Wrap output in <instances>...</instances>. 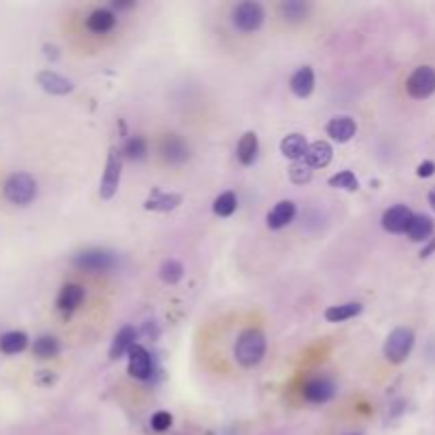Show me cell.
Wrapping results in <instances>:
<instances>
[{
	"label": "cell",
	"instance_id": "obj_27",
	"mask_svg": "<svg viewBox=\"0 0 435 435\" xmlns=\"http://www.w3.org/2000/svg\"><path fill=\"white\" fill-rule=\"evenodd\" d=\"M308 5L306 3H298V0H291V3H280L278 11L286 22H302L308 15Z\"/></svg>",
	"mask_w": 435,
	"mask_h": 435
},
{
	"label": "cell",
	"instance_id": "obj_33",
	"mask_svg": "<svg viewBox=\"0 0 435 435\" xmlns=\"http://www.w3.org/2000/svg\"><path fill=\"white\" fill-rule=\"evenodd\" d=\"M172 427V414L170 412H156L153 416H151V429L153 431H168Z\"/></svg>",
	"mask_w": 435,
	"mask_h": 435
},
{
	"label": "cell",
	"instance_id": "obj_17",
	"mask_svg": "<svg viewBox=\"0 0 435 435\" xmlns=\"http://www.w3.org/2000/svg\"><path fill=\"white\" fill-rule=\"evenodd\" d=\"M115 26H117V18L111 9H94L85 20V28L94 34H106Z\"/></svg>",
	"mask_w": 435,
	"mask_h": 435
},
{
	"label": "cell",
	"instance_id": "obj_16",
	"mask_svg": "<svg viewBox=\"0 0 435 435\" xmlns=\"http://www.w3.org/2000/svg\"><path fill=\"white\" fill-rule=\"evenodd\" d=\"M308 140L306 136L302 134H289L280 140V153L286 158V160H291V162H300L306 158V151H308Z\"/></svg>",
	"mask_w": 435,
	"mask_h": 435
},
{
	"label": "cell",
	"instance_id": "obj_3",
	"mask_svg": "<svg viewBox=\"0 0 435 435\" xmlns=\"http://www.w3.org/2000/svg\"><path fill=\"white\" fill-rule=\"evenodd\" d=\"M5 198L15 206H28L36 198V181L28 172H15L5 183Z\"/></svg>",
	"mask_w": 435,
	"mask_h": 435
},
{
	"label": "cell",
	"instance_id": "obj_18",
	"mask_svg": "<svg viewBox=\"0 0 435 435\" xmlns=\"http://www.w3.org/2000/svg\"><path fill=\"white\" fill-rule=\"evenodd\" d=\"M327 134L336 140V142H348L354 138L357 134V121L348 115H342V117H333L329 123H327Z\"/></svg>",
	"mask_w": 435,
	"mask_h": 435
},
{
	"label": "cell",
	"instance_id": "obj_19",
	"mask_svg": "<svg viewBox=\"0 0 435 435\" xmlns=\"http://www.w3.org/2000/svg\"><path fill=\"white\" fill-rule=\"evenodd\" d=\"M181 202H183L181 193H164V191L156 189L147 200H144V208L156 210V212H170V210L179 208Z\"/></svg>",
	"mask_w": 435,
	"mask_h": 435
},
{
	"label": "cell",
	"instance_id": "obj_6",
	"mask_svg": "<svg viewBox=\"0 0 435 435\" xmlns=\"http://www.w3.org/2000/svg\"><path fill=\"white\" fill-rule=\"evenodd\" d=\"M263 7L259 3H253V0H247V3H240L234 13H232V22L240 32H255L261 28L263 24Z\"/></svg>",
	"mask_w": 435,
	"mask_h": 435
},
{
	"label": "cell",
	"instance_id": "obj_31",
	"mask_svg": "<svg viewBox=\"0 0 435 435\" xmlns=\"http://www.w3.org/2000/svg\"><path fill=\"white\" fill-rule=\"evenodd\" d=\"M329 187L333 189H342V191H357L359 189V179L354 177V172L350 170H342L333 177H329Z\"/></svg>",
	"mask_w": 435,
	"mask_h": 435
},
{
	"label": "cell",
	"instance_id": "obj_32",
	"mask_svg": "<svg viewBox=\"0 0 435 435\" xmlns=\"http://www.w3.org/2000/svg\"><path fill=\"white\" fill-rule=\"evenodd\" d=\"M289 179H291L296 185H304L312 179V166H308L306 160L294 162L291 168H289Z\"/></svg>",
	"mask_w": 435,
	"mask_h": 435
},
{
	"label": "cell",
	"instance_id": "obj_11",
	"mask_svg": "<svg viewBox=\"0 0 435 435\" xmlns=\"http://www.w3.org/2000/svg\"><path fill=\"white\" fill-rule=\"evenodd\" d=\"M414 219V214L408 206L403 204H397V206H391L389 210H385L382 214V228L389 232V234H408V228Z\"/></svg>",
	"mask_w": 435,
	"mask_h": 435
},
{
	"label": "cell",
	"instance_id": "obj_10",
	"mask_svg": "<svg viewBox=\"0 0 435 435\" xmlns=\"http://www.w3.org/2000/svg\"><path fill=\"white\" fill-rule=\"evenodd\" d=\"M160 153H162L164 162L179 166V164L187 162V158H189V144L177 134H166L160 142Z\"/></svg>",
	"mask_w": 435,
	"mask_h": 435
},
{
	"label": "cell",
	"instance_id": "obj_8",
	"mask_svg": "<svg viewBox=\"0 0 435 435\" xmlns=\"http://www.w3.org/2000/svg\"><path fill=\"white\" fill-rule=\"evenodd\" d=\"M127 374L136 380H149L153 376V359L142 344H136L127 354Z\"/></svg>",
	"mask_w": 435,
	"mask_h": 435
},
{
	"label": "cell",
	"instance_id": "obj_1",
	"mask_svg": "<svg viewBox=\"0 0 435 435\" xmlns=\"http://www.w3.org/2000/svg\"><path fill=\"white\" fill-rule=\"evenodd\" d=\"M265 348H268V340L263 336V331L249 327L244 329L238 340H236V361L242 368H255L257 364H261V359L265 357Z\"/></svg>",
	"mask_w": 435,
	"mask_h": 435
},
{
	"label": "cell",
	"instance_id": "obj_37",
	"mask_svg": "<svg viewBox=\"0 0 435 435\" xmlns=\"http://www.w3.org/2000/svg\"><path fill=\"white\" fill-rule=\"evenodd\" d=\"M113 7L115 9H130V7H134V3H113Z\"/></svg>",
	"mask_w": 435,
	"mask_h": 435
},
{
	"label": "cell",
	"instance_id": "obj_7",
	"mask_svg": "<svg viewBox=\"0 0 435 435\" xmlns=\"http://www.w3.org/2000/svg\"><path fill=\"white\" fill-rule=\"evenodd\" d=\"M121 168H123L121 153L117 149H111L109 160H106V168H104V174H102V181H100V198L102 200L115 198V193L119 189V183H121Z\"/></svg>",
	"mask_w": 435,
	"mask_h": 435
},
{
	"label": "cell",
	"instance_id": "obj_38",
	"mask_svg": "<svg viewBox=\"0 0 435 435\" xmlns=\"http://www.w3.org/2000/svg\"><path fill=\"white\" fill-rule=\"evenodd\" d=\"M429 204H431V208H433V212H435V187L429 191Z\"/></svg>",
	"mask_w": 435,
	"mask_h": 435
},
{
	"label": "cell",
	"instance_id": "obj_28",
	"mask_svg": "<svg viewBox=\"0 0 435 435\" xmlns=\"http://www.w3.org/2000/svg\"><path fill=\"white\" fill-rule=\"evenodd\" d=\"M236 208H238V198H236L234 191L221 193L212 204V210H214L216 216H232L236 212Z\"/></svg>",
	"mask_w": 435,
	"mask_h": 435
},
{
	"label": "cell",
	"instance_id": "obj_21",
	"mask_svg": "<svg viewBox=\"0 0 435 435\" xmlns=\"http://www.w3.org/2000/svg\"><path fill=\"white\" fill-rule=\"evenodd\" d=\"M289 88H291L294 96L298 98H308L315 90V70L310 66H302L296 75L291 77V83H289Z\"/></svg>",
	"mask_w": 435,
	"mask_h": 435
},
{
	"label": "cell",
	"instance_id": "obj_29",
	"mask_svg": "<svg viewBox=\"0 0 435 435\" xmlns=\"http://www.w3.org/2000/svg\"><path fill=\"white\" fill-rule=\"evenodd\" d=\"M121 156H125L127 160H134V162L142 160L144 156H147V140H144L142 136H130L123 144Z\"/></svg>",
	"mask_w": 435,
	"mask_h": 435
},
{
	"label": "cell",
	"instance_id": "obj_39",
	"mask_svg": "<svg viewBox=\"0 0 435 435\" xmlns=\"http://www.w3.org/2000/svg\"><path fill=\"white\" fill-rule=\"evenodd\" d=\"M352 435H359V433H352Z\"/></svg>",
	"mask_w": 435,
	"mask_h": 435
},
{
	"label": "cell",
	"instance_id": "obj_36",
	"mask_svg": "<svg viewBox=\"0 0 435 435\" xmlns=\"http://www.w3.org/2000/svg\"><path fill=\"white\" fill-rule=\"evenodd\" d=\"M433 251H435V240H433L431 244H427V247H424V249L420 251V257H429V255H431Z\"/></svg>",
	"mask_w": 435,
	"mask_h": 435
},
{
	"label": "cell",
	"instance_id": "obj_2",
	"mask_svg": "<svg viewBox=\"0 0 435 435\" xmlns=\"http://www.w3.org/2000/svg\"><path fill=\"white\" fill-rule=\"evenodd\" d=\"M414 331L410 327H397L389 333L385 346H382V352L387 357L389 364H403V361L410 357L412 348H414Z\"/></svg>",
	"mask_w": 435,
	"mask_h": 435
},
{
	"label": "cell",
	"instance_id": "obj_22",
	"mask_svg": "<svg viewBox=\"0 0 435 435\" xmlns=\"http://www.w3.org/2000/svg\"><path fill=\"white\" fill-rule=\"evenodd\" d=\"M331 158H333L331 144H329L327 140H315V142L310 144V147H308L304 160H306L308 166H312V168H325V166H329Z\"/></svg>",
	"mask_w": 435,
	"mask_h": 435
},
{
	"label": "cell",
	"instance_id": "obj_25",
	"mask_svg": "<svg viewBox=\"0 0 435 435\" xmlns=\"http://www.w3.org/2000/svg\"><path fill=\"white\" fill-rule=\"evenodd\" d=\"M28 346V336L24 331H7L0 336V350L5 354H20Z\"/></svg>",
	"mask_w": 435,
	"mask_h": 435
},
{
	"label": "cell",
	"instance_id": "obj_23",
	"mask_svg": "<svg viewBox=\"0 0 435 435\" xmlns=\"http://www.w3.org/2000/svg\"><path fill=\"white\" fill-rule=\"evenodd\" d=\"M433 234V221L427 214H414V219L408 228V238L412 242H427Z\"/></svg>",
	"mask_w": 435,
	"mask_h": 435
},
{
	"label": "cell",
	"instance_id": "obj_4",
	"mask_svg": "<svg viewBox=\"0 0 435 435\" xmlns=\"http://www.w3.org/2000/svg\"><path fill=\"white\" fill-rule=\"evenodd\" d=\"M406 92L414 100H424L435 94V68L433 66H418L412 70V75L406 81Z\"/></svg>",
	"mask_w": 435,
	"mask_h": 435
},
{
	"label": "cell",
	"instance_id": "obj_34",
	"mask_svg": "<svg viewBox=\"0 0 435 435\" xmlns=\"http://www.w3.org/2000/svg\"><path fill=\"white\" fill-rule=\"evenodd\" d=\"M416 174H418L420 179H429V177H433V174H435V164H433L431 160H427V162L418 164Z\"/></svg>",
	"mask_w": 435,
	"mask_h": 435
},
{
	"label": "cell",
	"instance_id": "obj_15",
	"mask_svg": "<svg viewBox=\"0 0 435 435\" xmlns=\"http://www.w3.org/2000/svg\"><path fill=\"white\" fill-rule=\"evenodd\" d=\"M136 338H138L136 327H132V325H123V327L115 333V338H113L109 357H111L113 361H117V359L130 354V350L136 346Z\"/></svg>",
	"mask_w": 435,
	"mask_h": 435
},
{
	"label": "cell",
	"instance_id": "obj_9",
	"mask_svg": "<svg viewBox=\"0 0 435 435\" xmlns=\"http://www.w3.org/2000/svg\"><path fill=\"white\" fill-rule=\"evenodd\" d=\"M302 397L308 403H327L336 397V385L327 376H315L302 387Z\"/></svg>",
	"mask_w": 435,
	"mask_h": 435
},
{
	"label": "cell",
	"instance_id": "obj_5",
	"mask_svg": "<svg viewBox=\"0 0 435 435\" xmlns=\"http://www.w3.org/2000/svg\"><path fill=\"white\" fill-rule=\"evenodd\" d=\"M72 265L83 272H111L117 265V259L111 251L102 249H88L72 257Z\"/></svg>",
	"mask_w": 435,
	"mask_h": 435
},
{
	"label": "cell",
	"instance_id": "obj_26",
	"mask_svg": "<svg viewBox=\"0 0 435 435\" xmlns=\"http://www.w3.org/2000/svg\"><path fill=\"white\" fill-rule=\"evenodd\" d=\"M32 352L39 359H53L60 352V342L53 336H41L32 344Z\"/></svg>",
	"mask_w": 435,
	"mask_h": 435
},
{
	"label": "cell",
	"instance_id": "obj_20",
	"mask_svg": "<svg viewBox=\"0 0 435 435\" xmlns=\"http://www.w3.org/2000/svg\"><path fill=\"white\" fill-rule=\"evenodd\" d=\"M257 153H259V138L255 132H244L238 140V147H236V158L242 166H251L255 160H257Z\"/></svg>",
	"mask_w": 435,
	"mask_h": 435
},
{
	"label": "cell",
	"instance_id": "obj_13",
	"mask_svg": "<svg viewBox=\"0 0 435 435\" xmlns=\"http://www.w3.org/2000/svg\"><path fill=\"white\" fill-rule=\"evenodd\" d=\"M36 83L41 85L43 92H47L51 96H66L75 90L70 79L57 75V72H53V70H41L36 75Z\"/></svg>",
	"mask_w": 435,
	"mask_h": 435
},
{
	"label": "cell",
	"instance_id": "obj_12",
	"mask_svg": "<svg viewBox=\"0 0 435 435\" xmlns=\"http://www.w3.org/2000/svg\"><path fill=\"white\" fill-rule=\"evenodd\" d=\"M85 300V289L77 282H68L62 286V291L57 296V310L62 315H72Z\"/></svg>",
	"mask_w": 435,
	"mask_h": 435
},
{
	"label": "cell",
	"instance_id": "obj_35",
	"mask_svg": "<svg viewBox=\"0 0 435 435\" xmlns=\"http://www.w3.org/2000/svg\"><path fill=\"white\" fill-rule=\"evenodd\" d=\"M45 55H47L49 60H57V57H60V53H57V49H55L53 45H45Z\"/></svg>",
	"mask_w": 435,
	"mask_h": 435
},
{
	"label": "cell",
	"instance_id": "obj_30",
	"mask_svg": "<svg viewBox=\"0 0 435 435\" xmlns=\"http://www.w3.org/2000/svg\"><path fill=\"white\" fill-rule=\"evenodd\" d=\"M185 274V268L181 261L177 259H166L162 265H160V278L166 282V284H177Z\"/></svg>",
	"mask_w": 435,
	"mask_h": 435
},
{
	"label": "cell",
	"instance_id": "obj_14",
	"mask_svg": "<svg viewBox=\"0 0 435 435\" xmlns=\"http://www.w3.org/2000/svg\"><path fill=\"white\" fill-rule=\"evenodd\" d=\"M296 214H298V208H296V204L291 200H280L268 212L265 223H268L270 230H282V228H286L289 223L296 219Z\"/></svg>",
	"mask_w": 435,
	"mask_h": 435
},
{
	"label": "cell",
	"instance_id": "obj_24",
	"mask_svg": "<svg viewBox=\"0 0 435 435\" xmlns=\"http://www.w3.org/2000/svg\"><path fill=\"white\" fill-rule=\"evenodd\" d=\"M361 310H364V306H361L359 302H348V304H340V306H329L325 310V319L329 323H344L348 319H354L357 315H361Z\"/></svg>",
	"mask_w": 435,
	"mask_h": 435
}]
</instances>
